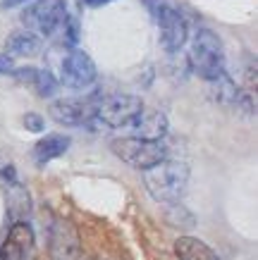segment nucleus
Here are the masks:
<instances>
[{"mask_svg":"<svg viewBox=\"0 0 258 260\" xmlns=\"http://www.w3.org/2000/svg\"><path fill=\"white\" fill-rule=\"evenodd\" d=\"M34 246H36V237L32 224L15 222L0 244V260H32Z\"/></svg>","mask_w":258,"mask_h":260,"instance_id":"obj_9","label":"nucleus"},{"mask_svg":"<svg viewBox=\"0 0 258 260\" xmlns=\"http://www.w3.org/2000/svg\"><path fill=\"white\" fill-rule=\"evenodd\" d=\"M175 255L177 260H220V255L211 246L196 237H180L175 241Z\"/></svg>","mask_w":258,"mask_h":260,"instance_id":"obj_11","label":"nucleus"},{"mask_svg":"<svg viewBox=\"0 0 258 260\" xmlns=\"http://www.w3.org/2000/svg\"><path fill=\"white\" fill-rule=\"evenodd\" d=\"M5 48H8V53H12V55L29 57V55H36V53H39L41 39L36 36V34H32V31H26V29H24V31L10 34Z\"/></svg>","mask_w":258,"mask_h":260,"instance_id":"obj_13","label":"nucleus"},{"mask_svg":"<svg viewBox=\"0 0 258 260\" xmlns=\"http://www.w3.org/2000/svg\"><path fill=\"white\" fill-rule=\"evenodd\" d=\"M32 260H34V258H32Z\"/></svg>","mask_w":258,"mask_h":260,"instance_id":"obj_20","label":"nucleus"},{"mask_svg":"<svg viewBox=\"0 0 258 260\" xmlns=\"http://www.w3.org/2000/svg\"><path fill=\"white\" fill-rule=\"evenodd\" d=\"M24 124L29 132H43V117L36 115V112H29L26 117H24Z\"/></svg>","mask_w":258,"mask_h":260,"instance_id":"obj_16","label":"nucleus"},{"mask_svg":"<svg viewBox=\"0 0 258 260\" xmlns=\"http://www.w3.org/2000/svg\"><path fill=\"white\" fill-rule=\"evenodd\" d=\"M149 193L160 203H177L189 184V167L180 160H163L160 165L144 172Z\"/></svg>","mask_w":258,"mask_h":260,"instance_id":"obj_1","label":"nucleus"},{"mask_svg":"<svg viewBox=\"0 0 258 260\" xmlns=\"http://www.w3.org/2000/svg\"><path fill=\"white\" fill-rule=\"evenodd\" d=\"M70 148V139L63 134H48L34 146V160L36 162H50V160L65 155V150Z\"/></svg>","mask_w":258,"mask_h":260,"instance_id":"obj_12","label":"nucleus"},{"mask_svg":"<svg viewBox=\"0 0 258 260\" xmlns=\"http://www.w3.org/2000/svg\"><path fill=\"white\" fill-rule=\"evenodd\" d=\"M189 62L196 74L208 84L218 79L220 74H225V48L218 34L211 29H198L191 41Z\"/></svg>","mask_w":258,"mask_h":260,"instance_id":"obj_2","label":"nucleus"},{"mask_svg":"<svg viewBox=\"0 0 258 260\" xmlns=\"http://www.w3.org/2000/svg\"><path fill=\"white\" fill-rule=\"evenodd\" d=\"M15 70V64H12V57L10 55H0V74H8V72Z\"/></svg>","mask_w":258,"mask_h":260,"instance_id":"obj_17","label":"nucleus"},{"mask_svg":"<svg viewBox=\"0 0 258 260\" xmlns=\"http://www.w3.org/2000/svg\"><path fill=\"white\" fill-rule=\"evenodd\" d=\"M110 148L122 162H127L134 170H141V172L167 160V148L160 141H141V139H132V136H122V139H115L110 143Z\"/></svg>","mask_w":258,"mask_h":260,"instance_id":"obj_3","label":"nucleus"},{"mask_svg":"<svg viewBox=\"0 0 258 260\" xmlns=\"http://www.w3.org/2000/svg\"><path fill=\"white\" fill-rule=\"evenodd\" d=\"M32 84L36 86V91H39L43 98H50V95H55V91H58V79H55L48 70H36L34 72Z\"/></svg>","mask_w":258,"mask_h":260,"instance_id":"obj_15","label":"nucleus"},{"mask_svg":"<svg viewBox=\"0 0 258 260\" xmlns=\"http://www.w3.org/2000/svg\"><path fill=\"white\" fill-rule=\"evenodd\" d=\"M101 101V93H91L86 98H60V101L50 103V117L67 126L86 124L96 117Z\"/></svg>","mask_w":258,"mask_h":260,"instance_id":"obj_6","label":"nucleus"},{"mask_svg":"<svg viewBox=\"0 0 258 260\" xmlns=\"http://www.w3.org/2000/svg\"><path fill=\"white\" fill-rule=\"evenodd\" d=\"M132 139H141V141H160L167 134V117L160 110H144L125 126Z\"/></svg>","mask_w":258,"mask_h":260,"instance_id":"obj_10","label":"nucleus"},{"mask_svg":"<svg viewBox=\"0 0 258 260\" xmlns=\"http://www.w3.org/2000/svg\"><path fill=\"white\" fill-rule=\"evenodd\" d=\"M149 8L156 17V24L160 29V43L167 53H180L189 39V24L180 10L163 3V0H149Z\"/></svg>","mask_w":258,"mask_h":260,"instance_id":"obj_4","label":"nucleus"},{"mask_svg":"<svg viewBox=\"0 0 258 260\" xmlns=\"http://www.w3.org/2000/svg\"><path fill=\"white\" fill-rule=\"evenodd\" d=\"M141 110H144L141 98L129 95V93H118V95H110V98L101 101L96 117L101 119L103 124H108L110 129H125Z\"/></svg>","mask_w":258,"mask_h":260,"instance_id":"obj_7","label":"nucleus"},{"mask_svg":"<svg viewBox=\"0 0 258 260\" xmlns=\"http://www.w3.org/2000/svg\"><path fill=\"white\" fill-rule=\"evenodd\" d=\"M96 74L98 72H96L94 60L84 50H72L60 62V81L67 88H74V91L89 88L96 81Z\"/></svg>","mask_w":258,"mask_h":260,"instance_id":"obj_8","label":"nucleus"},{"mask_svg":"<svg viewBox=\"0 0 258 260\" xmlns=\"http://www.w3.org/2000/svg\"><path fill=\"white\" fill-rule=\"evenodd\" d=\"M81 5H89V8H98V5H105V3H112V0H79Z\"/></svg>","mask_w":258,"mask_h":260,"instance_id":"obj_18","label":"nucleus"},{"mask_svg":"<svg viewBox=\"0 0 258 260\" xmlns=\"http://www.w3.org/2000/svg\"><path fill=\"white\" fill-rule=\"evenodd\" d=\"M213 84V95H215V101L220 103H237L239 101V91H237V86L232 84V79L227 77V72L225 74H220L215 81H211Z\"/></svg>","mask_w":258,"mask_h":260,"instance_id":"obj_14","label":"nucleus"},{"mask_svg":"<svg viewBox=\"0 0 258 260\" xmlns=\"http://www.w3.org/2000/svg\"><path fill=\"white\" fill-rule=\"evenodd\" d=\"M67 5L65 0H39L22 12V22L26 31L36 36H53L67 22Z\"/></svg>","mask_w":258,"mask_h":260,"instance_id":"obj_5","label":"nucleus"},{"mask_svg":"<svg viewBox=\"0 0 258 260\" xmlns=\"http://www.w3.org/2000/svg\"><path fill=\"white\" fill-rule=\"evenodd\" d=\"M22 3H26V0H3V8H17Z\"/></svg>","mask_w":258,"mask_h":260,"instance_id":"obj_19","label":"nucleus"}]
</instances>
